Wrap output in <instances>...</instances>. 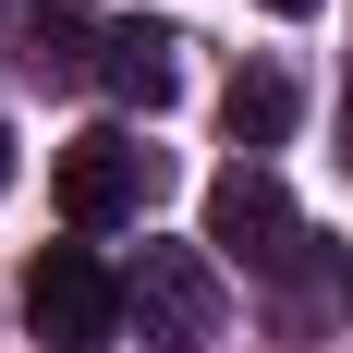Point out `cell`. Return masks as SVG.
<instances>
[{
  "instance_id": "7",
  "label": "cell",
  "mask_w": 353,
  "mask_h": 353,
  "mask_svg": "<svg viewBox=\"0 0 353 353\" xmlns=\"http://www.w3.org/2000/svg\"><path fill=\"white\" fill-rule=\"evenodd\" d=\"M219 122H232V146H244V159H268V146L305 122V85H292L281 61H244L232 85H219Z\"/></svg>"
},
{
  "instance_id": "4",
  "label": "cell",
  "mask_w": 353,
  "mask_h": 353,
  "mask_svg": "<svg viewBox=\"0 0 353 353\" xmlns=\"http://www.w3.org/2000/svg\"><path fill=\"white\" fill-rule=\"evenodd\" d=\"M159 146H134V134H85V146H61V219L73 232H122V219H146V195H159Z\"/></svg>"
},
{
  "instance_id": "9",
  "label": "cell",
  "mask_w": 353,
  "mask_h": 353,
  "mask_svg": "<svg viewBox=\"0 0 353 353\" xmlns=\"http://www.w3.org/2000/svg\"><path fill=\"white\" fill-rule=\"evenodd\" d=\"M0 195H12V134H0Z\"/></svg>"
},
{
  "instance_id": "6",
  "label": "cell",
  "mask_w": 353,
  "mask_h": 353,
  "mask_svg": "<svg viewBox=\"0 0 353 353\" xmlns=\"http://www.w3.org/2000/svg\"><path fill=\"white\" fill-rule=\"evenodd\" d=\"M268 292H281V329H341V317H353V244L305 232V244H292V268H281Z\"/></svg>"
},
{
  "instance_id": "10",
  "label": "cell",
  "mask_w": 353,
  "mask_h": 353,
  "mask_svg": "<svg viewBox=\"0 0 353 353\" xmlns=\"http://www.w3.org/2000/svg\"><path fill=\"white\" fill-rule=\"evenodd\" d=\"M268 12H317V0H268Z\"/></svg>"
},
{
  "instance_id": "3",
  "label": "cell",
  "mask_w": 353,
  "mask_h": 353,
  "mask_svg": "<svg viewBox=\"0 0 353 353\" xmlns=\"http://www.w3.org/2000/svg\"><path fill=\"white\" fill-rule=\"evenodd\" d=\"M292 244H305V219H292L281 171H268V159H232V171L208 183V256H232V268H256V281H281Z\"/></svg>"
},
{
  "instance_id": "2",
  "label": "cell",
  "mask_w": 353,
  "mask_h": 353,
  "mask_svg": "<svg viewBox=\"0 0 353 353\" xmlns=\"http://www.w3.org/2000/svg\"><path fill=\"white\" fill-rule=\"evenodd\" d=\"M122 317H134V305H122V268H98V256L85 244H49L25 268V329L49 353H98V341H122Z\"/></svg>"
},
{
  "instance_id": "8",
  "label": "cell",
  "mask_w": 353,
  "mask_h": 353,
  "mask_svg": "<svg viewBox=\"0 0 353 353\" xmlns=\"http://www.w3.org/2000/svg\"><path fill=\"white\" fill-rule=\"evenodd\" d=\"M183 37L171 25H110V61H98V85L122 110H146V122H159V110H171V85H183V61H171Z\"/></svg>"
},
{
  "instance_id": "1",
  "label": "cell",
  "mask_w": 353,
  "mask_h": 353,
  "mask_svg": "<svg viewBox=\"0 0 353 353\" xmlns=\"http://www.w3.org/2000/svg\"><path fill=\"white\" fill-rule=\"evenodd\" d=\"M122 305H134L146 341H171V353H208L219 329H232V292H219L208 244H146L134 268H122Z\"/></svg>"
},
{
  "instance_id": "5",
  "label": "cell",
  "mask_w": 353,
  "mask_h": 353,
  "mask_svg": "<svg viewBox=\"0 0 353 353\" xmlns=\"http://www.w3.org/2000/svg\"><path fill=\"white\" fill-rule=\"evenodd\" d=\"M98 61H110V25H98V12L25 0V73H37V85H98Z\"/></svg>"
}]
</instances>
